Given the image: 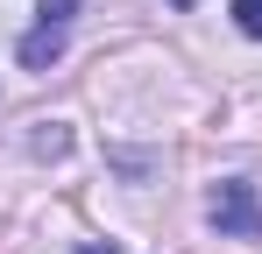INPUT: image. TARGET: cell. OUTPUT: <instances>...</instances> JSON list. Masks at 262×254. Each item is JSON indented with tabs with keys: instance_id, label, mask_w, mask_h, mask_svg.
<instances>
[{
	"instance_id": "1",
	"label": "cell",
	"mask_w": 262,
	"mask_h": 254,
	"mask_svg": "<svg viewBox=\"0 0 262 254\" xmlns=\"http://www.w3.org/2000/svg\"><path fill=\"white\" fill-rule=\"evenodd\" d=\"M206 219H213L227 240H262V198H255V184H213Z\"/></svg>"
},
{
	"instance_id": "2",
	"label": "cell",
	"mask_w": 262,
	"mask_h": 254,
	"mask_svg": "<svg viewBox=\"0 0 262 254\" xmlns=\"http://www.w3.org/2000/svg\"><path fill=\"white\" fill-rule=\"evenodd\" d=\"M234 21H241V36L262 42V0H234Z\"/></svg>"
},
{
	"instance_id": "3",
	"label": "cell",
	"mask_w": 262,
	"mask_h": 254,
	"mask_svg": "<svg viewBox=\"0 0 262 254\" xmlns=\"http://www.w3.org/2000/svg\"><path fill=\"white\" fill-rule=\"evenodd\" d=\"M71 14H78V0H43V29H71Z\"/></svg>"
},
{
	"instance_id": "4",
	"label": "cell",
	"mask_w": 262,
	"mask_h": 254,
	"mask_svg": "<svg viewBox=\"0 0 262 254\" xmlns=\"http://www.w3.org/2000/svg\"><path fill=\"white\" fill-rule=\"evenodd\" d=\"M85 254H121V247H85Z\"/></svg>"
}]
</instances>
